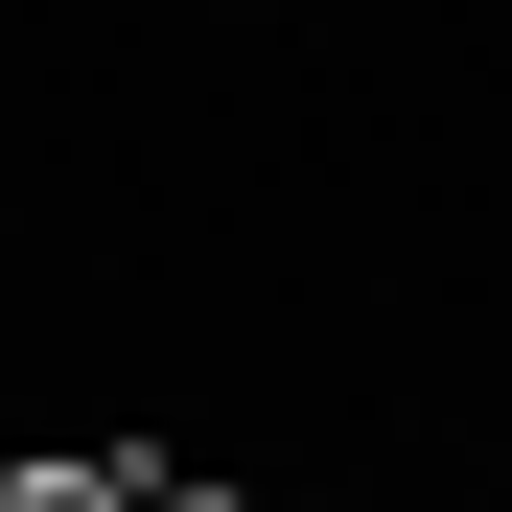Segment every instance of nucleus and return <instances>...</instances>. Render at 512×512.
<instances>
[{
  "mask_svg": "<svg viewBox=\"0 0 512 512\" xmlns=\"http://www.w3.org/2000/svg\"><path fill=\"white\" fill-rule=\"evenodd\" d=\"M0 512H140V466H94V443H47V466H0Z\"/></svg>",
  "mask_w": 512,
  "mask_h": 512,
  "instance_id": "nucleus-1",
  "label": "nucleus"
},
{
  "mask_svg": "<svg viewBox=\"0 0 512 512\" xmlns=\"http://www.w3.org/2000/svg\"><path fill=\"white\" fill-rule=\"evenodd\" d=\"M140 512H256V489H210V466H187V489H140Z\"/></svg>",
  "mask_w": 512,
  "mask_h": 512,
  "instance_id": "nucleus-2",
  "label": "nucleus"
}]
</instances>
